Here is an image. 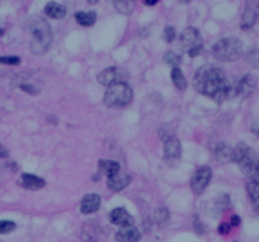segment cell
<instances>
[{"label": "cell", "mask_w": 259, "mask_h": 242, "mask_svg": "<svg viewBox=\"0 0 259 242\" xmlns=\"http://www.w3.org/2000/svg\"><path fill=\"white\" fill-rule=\"evenodd\" d=\"M194 87L199 94L205 95L221 104L233 92V85L223 68L206 65L200 68L194 77Z\"/></svg>", "instance_id": "obj_1"}, {"label": "cell", "mask_w": 259, "mask_h": 242, "mask_svg": "<svg viewBox=\"0 0 259 242\" xmlns=\"http://www.w3.org/2000/svg\"><path fill=\"white\" fill-rule=\"evenodd\" d=\"M24 28L32 34V52L34 55H45L53 39L52 29H51L50 24L41 17L32 16L26 19Z\"/></svg>", "instance_id": "obj_2"}, {"label": "cell", "mask_w": 259, "mask_h": 242, "mask_svg": "<svg viewBox=\"0 0 259 242\" xmlns=\"http://www.w3.org/2000/svg\"><path fill=\"white\" fill-rule=\"evenodd\" d=\"M231 161L236 163L241 173L250 179L259 178V155L245 143H239L233 149Z\"/></svg>", "instance_id": "obj_3"}, {"label": "cell", "mask_w": 259, "mask_h": 242, "mask_svg": "<svg viewBox=\"0 0 259 242\" xmlns=\"http://www.w3.org/2000/svg\"><path fill=\"white\" fill-rule=\"evenodd\" d=\"M211 52L215 60L220 62H234L243 55V45L235 37H226L212 46Z\"/></svg>", "instance_id": "obj_4"}, {"label": "cell", "mask_w": 259, "mask_h": 242, "mask_svg": "<svg viewBox=\"0 0 259 242\" xmlns=\"http://www.w3.org/2000/svg\"><path fill=\"white\" fill-rule=\"evenodd\" d=\"M133 99L132 87L126 82H118L109 86L104 95V104L109 107H124L129 105Z\"/></svg>", "instance_id": "obj_5"}, {"label": "cell", "mask_w": 259, "mask_h": 242, "mask_svg": "<svg viewBox=\"0 0 259 242\" xmlns=\"http://www.w3.org/2000/svg\"><path fill=\"white\" fill-rule=\"evenodd\" d=\"M181 50L189 53L190 57H196L202 52V38L200 32L194 27L183 29L180 36Z\"/></svg>", "instance_id": "obj_6"}, {"label": "cell", "mask_w": 259, "mask_h": 242, "mask_svg": "<svg viewBox=\"0 0 259 242\" xmlns=\"http://www.w3.org/2000/svg\"><path fill=\"white\" fill-rule=\"evenodd\" d=\"M128 78V72L126 70L121 67H109L105 68L102 72L99 73L97 76V81L99 84L104 85V86H111L114 84H118V82H125V80Z\"/></svg>", "instance_id": "obj_7"}, {"label": "cell", "mask_w": 259, "mask_h": 242, "mask_svg": "<svg viewBox=\"0 0 259 242\" xmlns=\"http://www.w3.org/2000/svg\"><path fill=\"white\" fill-rule=\"evenodd\" d=\"M165 161L171 167H175L180 163L181 159V143L175 135L165 140Z\"/></svg>", "instance_id": "obj_8"}, {"label": "cell", "mask_w": 259, "mask_h": 242, "mask_svg": "<svg viewBox=\"0 0 259 242\" xmlns=\"http://www.w3.org/2000/svg\"><path fill=\"white\" fill-rule=\"evenodd\" d=\"M212 170L210 167H201L194 173L191 178V188L196 194H201L211 180Z\"/></svg>", "instance_id": "obj_9"}, {"label": "cell", "mask_w": 259, "mask_h": 242, "mask_svg": "<svg viewBox=\"0 0 259 242\" xmlns=\"http://www.w3.org/2000/svg\"><path fill=\"white\" fill-rule=\"evenodd\" d=\"M259 19V2H248L244 8V13L241 16L240 28L249 29L258 22Z\"/></svg>", "instance_id": "obj_10"}, {"label": "cell", "mask_w": 259, "mask_h": 242, "mask_svg": "<svg viewBox=\"0 0 259 242\" xmlns=\"http://www.w3.org/2000/svg\"><path fill=\"white\" fill-rule=\"evenodd\" d=\"M256 86V80L251 75H246L239 81L235 87H233V92L235 96L241 97V99H246L253 94L254 89Z\"/></svg>", "instance_id": "obj_11"}, {"label": "cell", "mask_w": 259, "mask_h": 242, "mask_svg": "<svg viewBox=\"0 0 259 242\" xmlns=\"http://www.w3.org/2000/svg\"><path fill=\"white\" fill-rule=\"evenodd\" d=\"M230 206H231V199L230 197H229V194H226V193H221V194H219L214 200H212L211 207H210L209 209H206L207 214H209V216L211 214V216L214 217V213H216L215 214V217H217L219 214L223 213L224 211L230 208Z\"/></svg>", "instance_id": "obj_12"}, {"label": "cell", "mask_w": 259, "mask_h": 242, "mask_svg": "<svg viewBox=\"0 0 259 242\" xmlns=\"http://www.w3.org/2000/svg\"><path fill=\"white\" fill-rule=\"evenodd\" d=\"M109 219L115 226L129 227L134 224V218L128 213L125 208H114L110 212Z\"/></svg>", "instance_id": "obj_13"}, {"label": "cell", "mask_w": 259, "mask_h": 242, "mask_svg": "<svg viewBox=\"0 0 259 242\" xmlns=\"http://www.w3.org/2000/svg\"><path fill=\"white\" fill-rule=\"evenodd\" d=\"M101 204V198L99 194H87L82 198L80 204V211L82 214H90L96 212Z\"/></svg>", "instance_id": "obj_14"}, {"label": "cell", "mask_w": 259, "mask_h": 242, "mask_svg": "<svg viewBox=\"0 0 259 242\" xmlns=\"http://www.w3.org/2000/svg\"><path fill=\"white\" fill-rule=\"evenodd\" d=\"M142 238V234L138 228L134 226L121 227L115 233V239L118 242H139Z\"/></svg>", "instance_id": "obj_15"}, {"label": "cell", "mask_w": 259, "mask_h": 242, "mask_svg": "<svg viewBox=\"0 0 259 242\" xmlns=\"http://www.w3.org/2000/svg\"><path fill=\"white\" fill-rule=\"evenodd\" d=\"M19 185H22L26 189H31V190H37L41 189L46 185V182L43 178L37 177V175L33 174H28V173H23L19 178Z\"/></svg>", "instance_id": "obj_16"}, {"label": "cell", "mask_w": 259, "mask_h": 242, "mask_svg": "<svg viewBox=\"0 0 259 242\" xmlns=\"http://www.w3.org/2000/svg\"><path fill=\"white\" fill-rule=\"evenodd\" d=\"M120 172V165L118 161L109 160V159H102L97 163V173L105 175L107 178H111Z\"/></svg>", "instance_id": "obj_17"}, {"label": "cell", "mask_w": 259, "mask_h": 242, "mask_svg": "<svg viewBox=\"0 0 259 242\" xmlns=\"http://www.w3.org/2000/svg\"><path fill=\"white\" fill-rule=\"evenodd\" d=\"M132 182V177L126 173L119 172L118 174L114 175L111 178H107V187L110 188L114 192H119V190L124 189L125 187H128Z\"/></svg>", "instance_id": "obj_18"}, {"label": "cell", "mask_w": 259, "mask_h": 242, "mask_svg": "<svg viewBox=\"0 0 259 242\" xmlns=\"http://www.w3.org/2000/svg\"><path fill=\"white\" fill-rule=\"evenodd\" d=\"M246 190H248L249 198L255 211L259 212V178L250 179L246 184Z\"/></svg>", "instance_id": "obj_19"}, {"label": "cell", "mask_w": 259, "mask_h": 242, "mask_svg": "<svg viewBox=\"0 0 259 242\" xmlns=\"http://www.w3.org/2000/svg\"><path fill=\"white\" fill-rule=\"evenodd\" d=\"M45 13L52 19H62L66 16V8L62 4L51 2L45 7Z\"/></svg>", "instance_id": "obj_20"}, {"label": "cell", "mask_w": 259, "mask_h": 242, "mask_svg": "<svg viewBox=\"0 0 259 242\" xmlns=\"http://www.w3.org/2000/svg\"><path fill=\"white\" fill-rule=\"evenodd\" d=\"M215 158L220 163H229L233 158V149L224 143L219 144L216 150H215Z\"/></svg>", "instance_id": "obj_21"}, {"label": "cell", "mask_w": 259, "mask_h": 242, "mask_svg": "<svg viewBox=\"0 0 259 242\" xmlns=\"http://www.w3.org/2000/svg\"><path fill=\"white\" fill-rule=\"evenodd\" d=\"M97 14L95 12H77L75 13V19L82 27H91L96 22Z\"/></svg>", "instance_id": "obj_22"}, {"label": "cell", "mask_w": 259, "mask_h": 242, "mask_svg": "<svg viewBox=\"0 0 259 242\" xmlns=\"http://www.w3.org/2000/svg\"><path fill=\"white\" fill-rule=\"evenodd\" d=\"M171 78H172V82L175 84V86L177 87L180 91H185V90L187 89L186 77L183 76L182 71L180 70V67L172 68V72H171Z\"/></svg>", "instance_id": "obj_23"}, {"label": "cell", "mask_w": 259, "mask_h": 242, "mask_svg": "<svg viewBox=\"0 0 259 242\" xmlns=\"http://www.w3.org/2000/svg\"><path fill=\"white\" fill-rule=\"evenodd\" d=\"M170 218H171V214H170V212H168L167 208L162 207V208L156 209V212H155V222L160 227L166 226V224L168 223V221H170Z\"/></svg>", "instance_id": "obj_24"}, {"label": "cell", "mask_w": 259, "mask_h": 242, "mask_svg": "<svg viewBox=\"0 0 259 242\" xmlns=\"http://www.w3.org/2000/svg\"><path fill=\"white\" fill-rule=\"evenodd\" d=\"M136 3L134 2H128V0H120V2H114V8L121 14H131L133 12Z\"/></svg>", "instance_id": "obj_25"}, {"label": "cell", "mask_w": 259, "mask_h": 242, "mask_svg": "<svg viewBox=\"0 0 259 242\" xmlns=\"http://www.w3.org/2000/svg\"><path fill=\"white\" fill-rule=\"evenodd\" d=\"M163 61L166 62V65L171 66L172 68H176L178 67V65L181 63V56L177 55V53L172 52V51H170V52H167L165 56H163Z\"/></svg>", "instance_id": "obj_26"}, {"label": "cell", "mask_w": 259, "mask_h": 242, "mask_svg": "<svg viewBox=\"0 0 259 242\" xmlns=\"http://www.w3.org/2000/svg\"><path fill=\"white\" fill-rule=\"evenodd\" d=\"M17 224L13 221H8V219H3L0 221V233L2 234H8L12 233L13 231H16Z\"/></svg>", "instance_id": "obj_27"}, {"label": "cell", "mask_w": 259, "mask_h": 242, "mask_svg": "<svg viewBox=\"0 0 259 242\" xmlns=\"http://www.w3.org/2000/svg\"><path fill=\"white\" fill-rule=\"evenodd\" d=\"M176 38V29L172 26L166 27L165 31H163V39H165L167 43L173 42Z\"/></svg>", "instance_id": "obj_28"}, {"label": "cell", "mask_w": 259, "mask_h": 242, "mask_svg": "<svg viewBox=\"0 0 259 242\" xmlns=\"http://www.w3.org/2000/svg\"><path fill=\"white\" fill-rule=\"evenodd\" d=\"M0 63L8 66H17L21 63V57H17V56H4V57H0Z\"/></svg>", "instance_id": "obj_29"}, {"label": "cell", "mask_w": 259, "mask_h": 242, "mask_svg": "<svg viewBox=\"0 0 259 242\" xmlns=\"http://www.w3.org/2000/svg\"><path fill=\"white\" fill-rule=\"evenodd\" d=\"M248 62L254 67H259V50L249 51Z\"/></svg>", "instance_id": "obj_30"}, {"label": "cell", "mask_w": 259, "mask_h": 242, "mask_svg": "<svg viewBox=\"0 0 259 242\" xmlns=\"http://www.w3.org/2000/svg\"><path fill=\"white\" fill-rule=\"evenodd\" d=\"M194 228H195V231H196L199 234H202L205 232L204 223H202V222L200 221L199 218H197V216L194 217Z\"/></svg>", "instance_id": "obj_31"}, {"label": "cell", "mask_w": 259, "mask_h": 242, "mask_svg": "<svg viewBox=\"0 0 259 242\" xmlns=\"http://www.w3.org/2000/svg\"><path fill=\"white\" fill-rule=\"evenodd\" d=\"M230 229L231 226L228 222H223V223H220L219 227H217V232H219L220 234H228L229 232H230Z\"/></svg>", "instance_id": "obj_32"}, {"label": "cell", "mask_w": 259, "mask_h": 242, "mask_svg": "<svg viewBox=\"0 0 259 242\" xmlns=\"http://www.w3.org/2000/svg\"><path fill=\"white\" fill-rule=\"evenodd\" d=\"M21 90H23L24 92H27V94H29V95H37V89L36 87L33 86V85H21Z\"/></svg>", "instance_id": "obj_33"}, {"label": "cell", "mask_w": 259, "mask_h": 242, "mask_svg": "<svg viewBox=\"0 0 259 242\" xmlns=\"http://www.w3.org/2000/svg\"><path fill=\"white\" fill-rule=\"evenodd\" d=\"M240 223H241L240 217H239L238 214H233V216H231V218H230V226L231 227H238V226H240Z\"/></svg>", "instance_id": "obj_34"}, {"label": "cell", "mask_w": 259, "mask_h": 242, "mask_svg": "<svg viewBox=\"0 0 259 242\" xmlns=\"http://www.w3.org/2000/svg\"><path fill=\"white\" fill-rule=\"evenodd\" d=\"M8 156H9L8 150H7L3 145H0V159H6L8 158Z\"/></svg>", "instance_id": "obj_35"}, {"label": "cell", "mask_w": 259, "mask_h": 242, "mask_svg": "<svg viewBox=\"0 0 259 242\" xmlns=\"http://www.w3.org/2000/svg\"><path fill=\"white\" fill-rule=\"evenodd\" d=\"M158 4V0H146L144 2V6L147 7H155Z\"/></svg>", "instance_id": "obj_36"}, {"label": "cell", "mask_w": 259, "mask_h": 242, "mask_svg": "<svg viewBox=\"0 0 259 242\" xmlns=\"http://www.w3.org/2000/svg\"><path fill=\"white\" fill-rule=\"evenodd\" d=\"M85 242H97V241L95 238H92V237H87V238L85 239Z\"/></svg>", "instance_id": "obj_37"}, {"label": "cell", "mask_w": 259, "mask_h": 242, "mask_svg": "<svg viewBox=\"0 0 259 242\" xmlns=\"http://www.w3.org/2000/svg\"><path fill=\"white\" fill-rule=\"evenodd\" d=\"M3 34H4V31H3V29H0V37L3 36Z\"/></svg>", "instance_id": "obj_38"}, {"label": "cell", "mask_w": 259, "mask_h": 242, "mask_svg": "<svg viewBox=\"0 0 259 242\" xmlns=\"http://www.w3.org/2000/svg\"><path fill=\"white\" fill-rule=\"evenodd\" d=\"M234 242H239V241H234Z\"/></svg>", "instance_id": "obj_39"}]
</instances>
